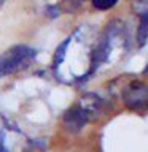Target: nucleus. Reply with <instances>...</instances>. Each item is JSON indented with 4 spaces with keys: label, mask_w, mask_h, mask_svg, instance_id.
<instances>
[{
    "label": "nucleus",
    "mask_w": 148,
    "mask_h": 152,
    "mask_svg": "<svg viewBox=\"0 0 148 152\" xmlns=\"http://www.w3.org/2000/svg\"><path fill=\"white\" fill-rule=\"evenodd\" d=\"M97 41V40H95ZM95 41L91 38L89 27H80L57 48L53 70L62 83L72 84L84 79L94 71L92 56Z\"/></svg>",
    "instance_id": "obj_1"
},
{
    "label": "nucleus",
    "mask_w": 148,
    "mask_h": 152,
    "mask_svg": "<svg viewBox=\"0 0 148 152\" xmlns=\"http://www.w3.org/2000/svg\"><path fill=\"white\" fill-rule=\"evenodd\" d=\"M127 48V37L124 32L123 24L112 22L105 28V32L97 38L94 46V56H92V65L94 70L102 64H108L113 59H118L121 54H124Z\"/></svg>",
    "instance_id": "obj_2"
},
{
    "label": "nucleus",
    "mask_w": 148,
    "mask_h": 152,
    "mask_svg": "<svg viewBox=\"0 0 148 152\" xmlns=\"http://www.w3.org/2000/svg\"><path fill=\"white\" fill-rule=\"evenodd\" d=\"M30 141L27 135L0 113V152H29Z\"/></svg>",
    "instance_id": "obj_3"
},
{
    "label": "nucleus",
    "mask_w": 148,
    "mask_h": 152,
    "mask_svg": "<svg viewBox=\"0 0 148 152\" xmlns=\"http://www.w3.org/2000/svg\"><path fill=\"white\" fill-rule=\"evenodd\" d=\"M35 59V49L26 45H16L0 54V78L30 65Z\"/></svg>",
    "instance_id": "obj_4"
},
{
    "label": "nucleus",
    "mask_w": 148,
    "mask_h": 152,
    "mask_svg": "<svg viewBox=\"0 0 148 152\" xmlns=\"http://www.w3.org/2000/svg\"><path fill=\"white\" fill-rule=\"evenodd\" d=\"M124 106L135 113L148 111V84L134 81L123 90Z\"/></svg>",
    "instance_id": "obj_5"
},
{
    "label": "nucleus",
    "mask_w": 148,
    "mask_h": 152,
    "mask_svg": "<svg viewBox=\"0 0 148 152\" xmlns=\"http://www.w3.org/2000/svg\"><path fill=\"white\" fill-rule=\"evenodd\" d=\"M62 121H64V125H65V128H67L69 132L78 133V132L83 130L84 125L91 121V117L78 106V104L75 103L73 106H70V108L65 111L64 119H62Z\"/></svg>",
    "instance_id": "obj_6"
},
{
    "label": "nucleus",
    "mask_w": 148,
    "mask_h": 152,
    "mask_svg": "<svg viewBox=\"0 0 148 152\" xmlns=\"http://www.w3.org/2000/svg\"><path fill=\"white\" fill-rule=\"evenodd\" d=\"M76 104L83 109V111L88 114L91 119H94L97 114L102 111V106H104V100L99 97L97 94H92V92H88L84 95L76 100Z\"/></svg>",
    "instance_id": "obj_7"
},
{
    "label": "nucleus",
    "mask_w": 148,
    "mask_h": 152,
    "mask_svg": "<svg viewBox=\"0 0 148 152\" xmlns=\"http://www.w3.org/2000/svg\"><path fill=\"white\" fill-rule=\"evenodd\" d=\"M140 22H138L137 28V43L138 46H143L148 40V16H140Z\"/></svg>",
    "instance_id": "obj_8"
},
{
    "label": "nucleus",
    "mask_w": 148,
    "mask_h": 152,
    "mask_svg": "<svg viewBox=\"0 0 148 152\" xmlns=\"http://www.w3.org/2000/svg\"><path fill=\"white\" fill-rule=\"evenodd\" d=\"M134 11L138 18L148 16V0H135L134 2Z\"/></svg>",
    "instance_id": "obj_9"
},
{
    "label": "nucleus",
    "mask_w": 148,
    "mask_h": 152,
    "mask_svg": "<svg viewBox=\"0 0 148 152\" xmlns=\"http://www.w3.org/2000/svg\"><path fill=\"white\" fill-rule=\"evenodd\" d=\"M116 3H118V0H92V7L95 10H100V11L113 8Z\"/></svg>",
    "instance_id": "obj_10"
},
{
    "label": "nucleus",
    "mask_w": 148,
    "mask_h": 152,
    "mask_svg": "<svg viewBox=\"0 0 148 152\" xmlns=\"http://www.w3.org/2000/svg\"><path fill=\"white\" fill-rule=\"evenodd\" d=\"M3 2H5V0H0V8H2V5H3Z\"/></svg>",
    "instance_id": "obj_11"
}]
</instances>
